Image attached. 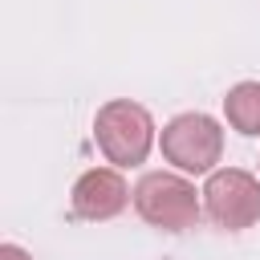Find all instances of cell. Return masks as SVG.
<instances>
[{"label": "cell", "instance_id": "1", "mask_svg": "<svg viewBox=\"0 0 260 260\" xmlns=\"http://www.w3.org/2000/svg\"><path fill=\"white\" fill-rule=\"evenodd\" d=\"M134 211L162 232H187L203 215V191L179 171H146L134 183Z\"/></svg>", "mask_w": 260, "mask_h": 260}, {"label": "cell", "instance_id": "2", "mask_svg": "<svg viewBox=\"0 0 260 260\" xmlns=\"http://www.w3.org/2000/svg\"><path fill=\"white\" fill-rule=\"evenodd\" d=\"M93 142L106 154V162L138 167V162H146V154L154 146V118L146 106H138L130 98H114L93 118Z\"/></svg>", "mask_w": 260, "mask_h": 260}, {"label": "cell", "instance_id": "3", "mask_svg": "<svg viewBox=\"0 0 260 260\" xmlns=\"http://www.w3.org/2000/svg\"><path fill=\"white\" fill-rule=\"evenodd\" d=\"M158 146H162V158L183 171V175H211L215 162L223 158V126L203 114V110H187V114H175L162 134H158Z\"/></svg>", "mask_w": 260, "mask_h": 260}, {"label": "cell", "instance_id": "4", "mask_svg": "<svg viewBox=\"0 0 260 260\" xmlns=\"http://www.w3.org/2000/svg\"><path fill=\"white\" fill-rule=\"evenodd\" d=\"M203 211L223 232H244L260 219V179L244 167H215L203 183Z\"/></svg>", "mask_w": 260, "mask_h": 260}, {"label": "cell", "instance_id": "5", "mask_svg": "<svg viewBox=\"0 0 260 260\" xmlns=\"http://www.w3.org/2000/svg\"><path fill=\"white\" fill-rule=\"evenodd\" d=\"M69 199H73V215L102 223V219L122 215L126 203H134V191L126 187L122 167H93V171H85L73 183V195Z\"/></svg>", "mask_w": 260, "mask_h": 260}, {"label": "cell", "instance_id": "6", "mask_svg": "<svg viewBox=\"0 0 260 260\" xmlns=\"http://www.w3.org/2000/svg\"><path fill=\"white\" fill-rule=\"evenodd\" d=\"M228 126L240 134H260V81H240L223 98Z\"/></svg>", "mask_w": 260, "mask_h": 260}, {"label": "cell", "instance_id": "7", "mask_svg": "<svg viewBox=\"0 0 260 260\" xmlns=\"http://www.w3.org/2000/svg\"><path fill=\"white\" fill-rule=\"evenodd\" d=\"M0 260H32L20 244H0Z\"/></svg>", "mask_w": 260, "mask_h": 260}]
</instances>
